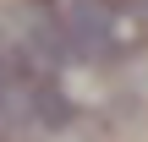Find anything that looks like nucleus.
I'll list each match as a JSON object with an SVG mask.
<instances>
[{"instance_id":"obj_1","label":"nucleus","mask_w":148,"mask_h":142,"mask_svg":"<svg viewBox=\"0 0 148 142\" xmlns=\"http://www.w3.org/2000/svg\"><path fill=\"white\" fill-rule=\"evenodd\" d=\"M55 5L77 44V60H104L115 49V5L110 0H55Z\"/></svg>"},{"instance_id":"obj_2","label":"nucleus","mask_w":148,"mask_h":142,"mask_svg":"<svg viewBox=\"0 0 148 142\" xmlns=\"http://www.w3.org/2000/svg\"><path fill=\"white\" fill-rule=\"evenodd\" d=\"M16 16H22V44H27L44 66L77 60V44H71V33H66V22H60V5H55V0H27Z\"/></svg>"},{"instance_id":"obj_3","label":"nucleus","mask_w":148,"mask_h":142,"mask_svg":"<svg viewBox=\"0 0 148 142\" xmlns=\"http://www.w3.org/2000/svg\"><path fill=\"white\" fill-rule=\"evenodd\" d=\"M22 109H27V120H38L44 131H66L71 120H77V104L66 99V88L55 82V77H27L22 82Z\"/></svg>"},{"instance_id":"obj_4","label":"nucleus","mask_w":148,"mask_h":142,"mask_svg":"<svg viewBox=\"0 0 148 142\" xmlns=\"http://www.w3.org/2000/svg\"><path fill=\"white\" fill-rule=\"evenodd\" d=\"M16 115H27V109H22V77H16L11 55L0 49V131H5Z\"/></svg>"},{"instance_id":"obj_5","label":"nucleus","mask_w":148,"mask_h":142,"mask_svg":"<svg viewBox=\"0 0 148 142\" xmlns=\"http://www.w3.org/2000/svg\"><path fill=\"white\" fill-rule=\"evenodd\" d=\"M132 5H137V11H143V16H148V0H132Z\"/></svg>"}]
</instances>
